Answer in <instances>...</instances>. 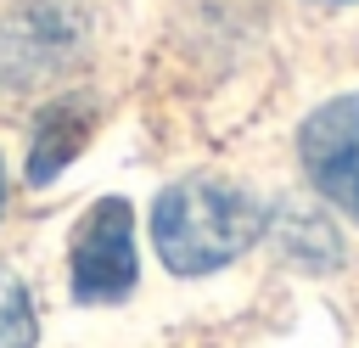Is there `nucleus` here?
<instances>
[{
    "mask_svg": "<svg viewBox=\"0 0 359 348\" xmlns=\"http://www.w3.org/2000/svg\"><path fill=\"white\" fill-rule=\"evenodd\" d=\"M264 230H269V208L252 191L213 174L174 180L151 208V241L174 275H213L236 264L247 247H258Z\"/></svg>",
    "mask_w": 359,
    "mask_h": 348,
    "instance_id": "nucleus-1",
    "label": "nucleus"
},
{
    "mask_svg": "<svg viewBox=\"0 0 359 348\" xmlns=\"http://www.w3.org/2000/svg\"><path fill=\"white\" fill-rule=\"evenodd\" d=\"M79 22L62 0H0V84L28 90L67 67Z\"/></svg>",
    "mask_w": 359,
    "mask_h": 348,
    "instance_id": "nucleus-2",
    "label": "nucleus"
},
{
    "mask_svg": "<svg viewBox=\"0 0 359 348\" xmlns=\"http://www.w3.org/2000/svg\"><path fill=\"white\" fill-rule=\"evenodd\" d=\"M67 275L79 303H118L135 286V219L123 196H101L67 247Z\"/></svg>",
    "mask_w": 359,
    "mask_h": 348,
    "instance_id": "nucleus-3",
    "label": "nucleus"
},
{
    "mask_svg": "<svg viewBox=\"0 0 359 348\" xmlns=\"http://www.w3.org/2000/svg\"><path fill=\"white\" fill-rule=\"evenodd\" d=\"M297 157L314 191L359 225V90L314 107L297 129Z\"/></svg>",
    "mask_w": 359,
    "mask_h": 348,
    "instance_id": "nucleus-4",
    "label": "nucleus"
},
{
    "mask_svg": "<svg viewBox=\"0 0 359 348\" xmlns=\"http://www.w3.org/2000/svg\"><path fill=\"white\" fill-rule=\"evenodd\" d=\"M90 129H95V107H90V95H67V101L45 107V112H39V123H34L28 180H34V185L56 180V174L79 157V146L90 140Z\"/></svg>",
    "mask_w": 359,
    "mask_h": 348,
    "instance_id": "nucleus-5",
    "label": "nucleus"
},
{
    "mask_svg": "<svg viewBox=\"0 0 359 348\" xmlns=\"http://www.w3.org/2000/svg\"><path fill=\"white\" fill-rule=\"evenodd\" d=\"M34 297H28V286L11 275V269H0V348H34Z\"/></svg>",
    "mask_w": 359,
    "mask_h": 348,
    "instance_id": "nucleus-6",
    "label": "nucleus"
},
{
    "mask_svg": "<svg viewBox=\"0 0 359 348\" xmlns=\"http://www.w3.org/2000/svg\"><path fill=\"white\" fill-rule=\"evenodd\" d=\"M0 202H6V168H0Z\"/></svg>",
    "mask_w": 359,
    "mask_h": 348,
    "instance_id": "nucleus-7",
    "label": "nucleus"
}]
</instances>
